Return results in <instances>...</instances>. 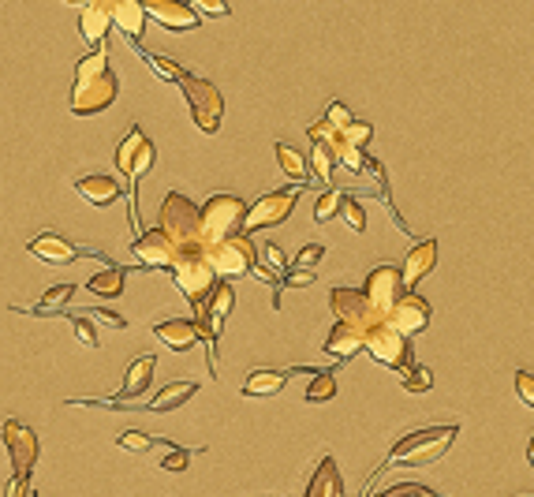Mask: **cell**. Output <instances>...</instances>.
Returning <instances> with one entry per match:
<instances>
[{"mask_svg":"<svg viewBox=\"0 0 534 497\" xmlns=\"http://www.w3.org/2000/svg\"><path fill=\"white\" fill-rule=\"evenodd\" d=\"M116 83L113 68H109V53L94 49L75 64V86H71V113L75 116H94L101 109H109L116 101Z\"/></svg>","mask_w":534,"mask_h":497,"instance_id":"6da1fadb","label":"cell"},{"mask_svg":"<svg viewBox=\"0 0 534 497\" xmlns=\"http://www.w3.org/2000/svg\"><path fill=\"white\" fill-rule=\"evenodd\" d=\"M456 434H460V426L449 423V426H422V430H411V434H404V438L396 441L393 449H389V456H385V464L378 468L389 471V464H408V468H434L441 456L452 449V441H456Z\"/></svg>","mask_w":534,"mask_h":497,"instance_id":"7a4b0ae2","label":"cell"},{"mask_svg":"<svg viewBox=\"0 0 534 497\" xmlns=\"http://www.w3.org/2000/svg\"><path fill=\"white\" fill-rule=\"evenodd\" d=\"M169 273H172V281H176V288H180L183 299H187L191 307L206 303L210 292L217 288V281H221L217 270H213L206 243H202V247H183L180 255H176V262H172Z\"/></svg>","mask_w":534,"mask_h":497,"instance_id":"3957f363","label":"cell"},{"mask_svg":"<svg viewBox=\"0 0 534 497\" xmlns=\"http://www.w3.org/2000/svg\"><path fill=\"white\" fill-rule=\"evenodd\" d=\"M157 228L169 232V240L176 247H202V206L195 199H187L180 191H169L165 202H161V213H157Z\"/></svg>","mask_w":534,"mask_h":497,"instance_id":"277c9868","label":"cell"},{"mask_svg":"<svg viewBox=\"0 0 534 497\" xmlns=\"http://www.w3.org/2000/svg\"><path fill=\"white\" fill-rule=\"evenodd\" d=\"M247 210H251L247 202L236 199V195H225V191H217V195H210V199L202 202V240H206V247L243 232Z\"/></svg>","mask_w":534,"mask_h":497,"instance_id":"5b68a950","label":"cell"},{"mask_svg":"<svg viewBox=\"0 0 534 497\" xmlns=\"http://www.w3.org/2000/svg\"><path fill=\"white\" fill-rule=\"evenodd\" d=\"M366 352L374 363L396 370V374H408L415 367V348H411V337L400 333L393 322H378V326L366 333Z\"/></svg>","mask_w":534,"mask_h":497,"instance_id":"8992f818","label":"cell"},{"mask_svg":"<svg viewBox=\"0 0 534 497\" xmlns=\"http://www.w3.org/2000/svg\"><path fill=\"white\" fill-rule=\"evenodd\" d=\"M180 90L187 105H191V120H195L198 128L213 135V131L221 128V116H225V98H221V90L210 83V79H198V75H183L180 79Z\"/></svg>","mask_w":534,"mask_h":497,"instance_id":"52a82bcc","label":"cell"},{"mask_svg":"<svg viewBox=\"0 0 534 497\" xmlns=\"http://www.w3.org/2000/svg\"><path fill=\"white\" fill-rule=\"evenodd\" d=\"M210 251V262L213 270H217V277L221 281H236V277H247V273H254V243L247 240V232H236V236H228V240L213 243V247H206Z\"/></svg>","mask_w":534,"mask_h":497,"instance_id":"ba28073f","label":"cell"},{"mask_svg":"<svg viewBox=\"0 0 534 497\" xmlns=\"http://www.w3.org/2000/svg\"><path fill=\"white\" fill-rule=\"evenodd\" d=\"M303 187V184H299ZM299 187H284V191H269L258 202H251V210L243 217V232H262V228H277L288 221V213L296 210Z\"/></svg>","mask_w":534,"mask_h":497,"instance_id":"9c48e42d","label":"cell"},{"mask_svg":"<svg viewBox=\"0 0 534 497\" xmlns=\"http://www.w3.org/2000/svg\"><path fill=\"white\" fill-rule=\"evenodd\" d=\"M363 292H366V299L374 303V311H378L381 318H389L393 307L400 303V296L408 292V288H404V270H400V266H378V270H370L366 273Z\"/></svg>","mask_w":534,"mask_h":497,"instance_id":"30bf717a","label":"cell"},{"mask_svg":"<svg viewBox=\"0 0 534 497\" xmlns=\"http://www.w3.org/2000/svg\"><path fill=\"white\" fill-rule=\"evenodd\" d=\"M329 307L337 314V322H352V326H363V329H374L378 322H385L374 311V303L366 299L363 288H333L329 292Z\"/></svg>","mask_w":534,"mask_h":497,"instance_id":"8fae6325","label":"cell"},{"mask_svg":"<svg viewBox=\"0 0 534 497\" xmlns=\"http://www.w3.org/2000/svg\"><path fill=\"white\" fill-rule=\"evenodd\" d=\"M135 262L146 266V270H172V262L180 255V247L169 240L165 228H146L142 236H135Z\"/></svg>","mask_w":534,"mask_h":497,"instance_id":"7c38bea8","label":"cell"},{"mask_svg":"<svg viewBox=\"0 0 534 497\" xmlns=\"http://www.w3.org/2000/svg\"><path fill=\"white\" fill-rule=\"evenodd\" d=\"M0 434H4V445H8L15 475H30L34 460H38V434H34L27 423H19V419H4Z\"/></svg>","mask_w":534,"mask_h":497,"instance_id":"4fadbf2b","label":"cell"},{"mask_svg":"<svg viewBox=\"0 0 534 497\" xmlns=\"http://www.w3.org/2000/svg\"><path fill=\"white\" fill-rule=\"evenodd\" d=\"M154 367H157V359L154 355H139L131 367H127V378L124 385H120V393H116L105 408H116V412H127V404L135 397H142L146 389H150V382H154Z\"/></svg>","mask_w":534,"mask_h":497,"instance_id":"5bb4252c","label":"cell"},{"mask_svg":"<svg viewBox=\"0 0 534 497\" xmlns=\"http://www.w3.org/2000/svg\"><path fill=\"white\" fill-rule=\"evenodd\" d=\"M146 15L157 19L165 30H195L202 23V15L195 12V4H183V0H142Z\"/></svg>","mask_w":534,"mask_h":497,"instance_id":"9a60e30c","label":"cell"},{"mask_svg":"<svg viewBox=\"0 0 534 497\" xmlns=\"http://www.w3.org/2000/svg\"><path fill=\"white\" fill-rule=\"evenodd\" d=\"M385 322H393L400 333L415 337V333H422V329L430 326V303H426L419 292H404V296H400V303H396L393 314H389Z\"/></svg>","mask_w":534,"mask_h":497,"instance_id":"2e32d148","label":"cell"},{"mask_svg":"<svg viewBox=\"0 0 534 497\" xmlns=\"http://www.w3.org/2000/svg\"><path fill=\"white\" fill-rule=\"evenodd\" d=\"M109 27H113L109 0H90L86 8H79V34L90 49H101V42L109 38Z\"/></svg>","mask_w":534,"mask_h":497,"instance_id":"e0dca14e","label":"cell"},{"mask_svg":"<svg viewBox=\"0 0 534 497\" xmlns=\"http://www.w3.org/2000/svg\"><path fill=\"white\" fill-rule=\"evenodd\" d=\"M154 337L165 344L169 352H191V348L202 341V333H198V326L191 322V318H169V322H157Z\"/></svg>","mask_w":534,"mask_h":497,"instance_id":"ac0fdd59","label":"cell"},{"mask_svg":"<svg viewBox=\"0 0 534 497\" xmlns=\"http://www.w3.org/2000/svg\"><path fill=\"white\" fill-rule=\"evenodd\" d=\"M366 333L370 329L352 326V322H337V326L329 329V337H325V352L337 355V359H352V355L366 352Z\"/></svg>","mask_w":534,"mask_h":497,"instance_id":"d6986e66","label":"cell"},{"mask_svg":"<svg viewBox=\"0 0 534 497\" xmlns=\"http://www.w3.org/2000/svg\"><path fill=\"white\" fill-rule=\"evenodd\" d=\"M30 255L42 258L45 266H71L79 258V247L68 243L64 236H57V232H45L38 240H30Z\"/></svg>","mask_w":534,"mask_h":497,"instance_id":"ffe728a7","label":"cell"},{"mask_svg":"<svg viewBox=\"0 0 534 497\" xmlns=\"http://www.w3.org/2000/svg\"><path fill=\"white\" fill-rule=\"evenodd\" d=\"M437 266V240H422V243H415L408 251V258H404V288H419V281L426 277V273L434 270Z\"/></svg>","mask_w":534,"mask_h":497,"instance_id":"44dd1931","label":"cell"},{"mask_svg":"<svg viewBox=\"0 0 534 497\" xmlns=\"http://www.w3.org/2000/svg\"><path fill=\"white\" fill-rule=\"evenodd\" d=\"M109 12H113V27H120L131 38V42H139L142 30H146V4L142 0H109Z\"/></svg>","mask_w":534,"mask_h":497,"instance_id":"7402d4cb","label":"cell"},{"mask_svg":"<svg viewBox=\"0 0 534 497\" xmlns=\"http://www.w3.org/2000/svg\"><path fill=\"white\" fill-rule=\"evenodd\" d=\"M303 497H348V486H344V479H340V468L333 456H322V464H318V471L310 475L307 494Z\"/></svg>","mask_w":534,"mask_h":497,"instance_id":"603a6c76","label":"cell"},{"mask_svg":"<svg viewBox=\"0 0 534 497\" xmlns=\"http://www.w3.org/2000/svg\"><path fill=\"white\" fill-rule=\"evenodd\" d=\"M75 191L83 195L90 206H113L120 195H124V187L116 184L113 176H101V172H94V176H83V180H75Z\"/></svg>","mask_w":534,"mask_h":497,"instance_id":"cb8c5ba5","label":"cell"},{"mask_svg":"<svg viewBox=\"0 0 534 497\" xmlns=\"http://www.w3.org/2000/svg\"><path fill=\"white\" fill-rule=\"evenodd\" d=\"M288 385V370H254L243 382V397H273Z\"/></svg>","mask_w":534,"mask_h":497,"instance_id":"d4e9b609","label":"cell"},{"mask_svg":"<svg viewBox=\"0 0 534 497\" xmlns=\"http://www.w3.org/2000/svg\"><path fill=\"white\" fill-rule=\"evenodd\" d=\"M198 393L195 382H169L154 400H150V408L146 412H172V408H180L183 400H191Z\"/></svg>","mask_w":534,"mask_h":497,"instance_id":"484cf974","label":"cell"},{"mask_svg":"<svg viewBox=\"0 0 534 497\" xmlns=\"http://www.w3.org/2000/svg\"><path fill=\"white\" fill-rule=\"evenodd\" d=\"M232 303H236V292H232V281H217V288L210 292V299H206V307H210V318H213V329L221 333V326H225L228 311H232Z\"/></svg>","mask_w":534,"mask_h":497,"instance_id":"4316f807","label":"cell"},{"mask_svg":"<svg viewBox=\"0 0 534 497\" xmlns=\"http://www.w3.org/2000/svg\"><path fill=\"white\" fill-rule=\"evenodd\" d=\"M273 150H277V161H281V172H284V176H288V180H296V184H307L310 165L303 161V154H299L296 146H288V142H277Z\"/></svg>","mask_w":534,"mask_h":497,"instance_id":"83f0119b","label":"cell"},{"mask_svg":"<svg viewBox=\"0 0 534 497\" xmlns=\"http://www.w3.org/2000/svg\"><path fill=\"white\" fill-rule=\"evenodd\" d=\"M310 172H314L322 184H333V172H337V150H333V142H314Z\"/></svg>","mask_w":534,"mask_h":497,"instance_id":"f1b7e54d","label":"cell"},{"mask_svg":"<svg viewBox=\"0 0 534 497\" xmlns=\"http://www.w3.org/2000/svg\"><path fill=\"white\" fill-rule=\"evenodd\" d=\"M86 288H90L94 296L116 299L120 292H124V270H120V266H109V270L94 273V277L86 281Z\"/></svg>","mask_w":534,"mask_h":497,"instance_id":"f546056e","label":"cell"},{"mask_svg":"<svg viewBox=\"0 0 534 497\" xmlns=\"http://www.w3.org/2000/svg\"><path fill=\"white\" fill-rule=\"evenodd\" d=\"M71 296H75V284H53V288H49V292H45V296L38 299V303H34L27 314H38V318H42V314L64 311Z\"/></svg>","mask_w":534,"mask_h":497,"instance_id":"4dcf8cb0","label":"cell"},{"mask_svg":"<svg viewBox=\"0 0 534 497\" xmlns=\"http://www.w3.org/2000/svg\"><path fill=\"white\" fill-rule=\"evenodd\" d=\"M146 142V135H142V128H131L124 135V142H120V150H116V169L124 172V176H131V165H135V157H139V146Z\"/></svg>","mask_w":534,"mask_h":497,"instance_id":"1f68e13d","label":"cell"},{"mask_svg":"<svg viewBox=\"0 0 534 497\" xmlns=\"http://www.w3.org/2000/svg\"><path fill=\"white\" fill-rule=\"evenodd\" d=\"M337 397V374L333 370H314V382L307 385V400L310 404H322V400Z\"/></svg>","mask_w":534,"mask_h":497,"instance_id":"d6a6232c","label":"cell"},{"mask_svg":"<svg viewBox=\"0 0 534 497\" xmlns=\"http://www.w3.org/2000/svg\"><path fill=\"white\" fill-rule=\"evenodd\" d=\"M340 206H344V191H333V187L322 191V195L314 199V221H318V225L333 221V217L340 213Z\"/></svg>","mask_w":534,"mask_h":497,"instance_id":"836d02e7","label":"cell"},{"mask_svg":"<svg viewBox=\"0 0 534 497\" xmlns=\"http://www.w3.org/2000/svg\"><path fill=\"white\" fill-rule=\"evenodd\" d=\"M333 150H337V165H344V169H352V172H363L366 157H363V150H359V146H352V142L340 135V139L333 142Z\"/></svg>","mask_w":534,"mask_h":497,"instance_id":"e575fe53","label":"cell"},{"mask_svg":"<svg viewBox=\"0 0 534 497\" xmlns=\"http://www.w3.org/2000/svg\"><path fill=\"white\" fill-rule=\"evenodd\" d=\"M400 385L408 389V393H430L434 389V370L430 367H411L404 378H400Z\"/></svg>","mask_w":534,"mask_h":497,"instance_id":"d590c367","label":"cell"},{"mask_svg":"<svg viewBox=\"0 0 534 497\" xmlns=\"http://www.w3.org/2000/svg\"><path fill=\"white\" fill-rule=\"evenodd\" d=\"M154 161H157V150H154V142L146 139L139 146V157H135V165H131V176H127V180H131V184L139 187V180L142 176H146V172L154 169Z\"/></svg>","mask_w":534,"mask_h":497,"instance_id":"8d00e7d4","label":"cell"},{"mask_svg":"<svg viewBox=\"0 0 534 497\" xmlns=\"http://www.w3.org/2000/svg\"><path fill=\"white\" fill-rule=\"evenodd\" d=\"M116 441H120V449H127V453H146V449H154L161 438H154V434H142V430H124V434H120Z\"/></svg>","mask_w":534,"mask_h":497,"instance_id":"74e56055","label":"cell"},{"mask_svg":"<svg viewBox=\"0 0 534 497\" xmlns=\"http://www.w3.org/2000/svg\"><path fill=\"white\" fill-rule=\"evenodd\" d=\"M340 217L348 221V228L352 232H366V210H363V202L352 199V195H344V206H340Z\"/></svg>","mask_w":534,"mask_h":497,"instance_id":"f35d334b","label":"cell"},{"mask_svg":"<svg viewBox=\"0 0 534 497\" xmlns=\"http://www.w3.org/2000/svg\"><path fill=\"white\" fill-rule=\"evenodd\" d=\"M64 318L71 322L75 337H79V341H83L86 348H98V333H94V326H90V318H86L83 311H79V314H64Z\"/></svg>","mask_w":534,"mask_h":497,"instance_id":"ab89813d","label":"cell"},{"mask_svg":"<svg viewBox=\"0 0 534 497\" xmlns=\"http://www.w3.org/2000/svg\"><path fill=\"white\" fill-rule=\"evenodd\" d=\"M146 60H150V68H154L157 75L165 79V83H180L183 75H187V71H183L180 64H176V60H169V57H146Z\"/></svg>","mask_w":534,"mask_h":497,"instance_id":"60d3db41","label":"cell"},{"mask_svg":"<svg viewBox=\"0 0 534 497\" xmlns=\"http://www.w3.org/2000/svg\"><path fill=\"white\" fill-rule=\"evenodd\" d=\"M325 120H329V124H333V128H337V131H348V128H352V124H355L352 109H348L344 101H333V105L325 109Z\"/></svg>","mask_w":534,"mask_h":497,"instance_id":"b9f144b4","label":"cell"},{"mask_svg":"<svg viewBox=\"0 0 534 497\" xmlns=\"http://www.w3.org/2000/svg\"><path fill=\"white\" fill-rule=\"evenodd\" d=\"M381 497H445V494H437V490L419 486V483H396V486H389Z\"/></svg>","mask_w":534,"mask_h":497,"instance_id":"7bdbcfd3","label":"cell"},{"mask_svg":"<svg viewBox=\"0 0 534 497\" xmlns=\"http://www.w3.org/2000/svg\"><path fill=\"white\" fill-rule=\"evenodd\" d=\"M516 397H520V404H527L534 412V374L531 370H516Z\"/></svg>","mask_w":534,"mask_h":497,"instance_id":"ee69618b","label":"cell"},{"mask_svg":"<svg viewBox=\"0 0 534 497\" xmlns=\"http://www.w3.org/2000/svg\"><path fill=\"white\" fill-rule=\"evenodd\" d=\"M340 135H344V139L352 142V146H359V150H366V142L374 139V128H370L366 120H355L352 128H348V131H340Z\"/></svg>","mask_w":534,"mask_h":497,"instance_id":"f6af8a7d","label":"cell"},{"mask_svg":"<svg viewBox=\"0 0 534 497\" xmlns=\"http://www.w3.org/2000/svg\"><path fill=\"white\" fill-rule=\"evenodd\" d=\"M307 139L310 142H337L340 131L329 124V120H318V124H307Z\"/></svg>","mask_w":534,"mask_h":497,"instance_id":"bcb514c9","label":"cell"},{"mask_svg":"<svg viewBox=\"0 0 534 497\" xmlns=\"http://www.w3.org/2000/svg\"><path fill=\"white\" fill-rule=\"evenodd\" d=\"M187 464H191V449H169V456L161 460V468L172 471V475H180V471H187Z\"/></svg>","mask_w":534,"mask_h":497,"instance_id":"7dc6e473","label":"cell"},{"mask_svg":"<svg viewBox=\"0 0 534 497\" xmlns=\"http://www.w3.org/2000/svg\"><path fill=\"white\" fill-rule=\"evenodd\" d=\"M322 258H325V247H322V243H307V247H303V251H299V255L292 258V262H296V266H307V270H314V266H318Z\"/></svg>","mask_w":534,"mask_h":497,"instance_id":"c3c4849f","label":"cell"},{"mask_svg":"<svg viewBox=\"0 0 534 497\" xmlns=\"http://www.w3.org/2000/svg\"><path fill=\"white\" fill-rule=\"evenodd\" d=\"M262 255H266L269 270H273V273H288V270H292V262L284 258V251L277 247V243H266V251H262Z\"/></svg>","mask_w":534,"mask_h":497,"instance_id":"681fc988","label":"cell"},{"mask_svg":"<svg viewBox=\"0 0 534 497\" xmlns=\"http://www.w3.org/2000/svg\"><path fill=\"white\" fill-rule=\"evenodd\" d=\"M191 4H195L198 15H213V19L228 15V0H191Z\"/></svg>","mask_w":534,"mask_h":497,"instance_id":"f907efd6","label":"cell"},{"mask_svg":"<svg viewBox=\"0 0 534 497\" xmlns=\"http://www.w3.org/2000/svg\"><path fill=\"white\" fill-rule=\"evenodd\" d=\"M86 318H94V322H101V326H109V329H127V322L120 318V314H113V311H83Z\"/></svg>","mask_w":534,"mask_h":497,"instance_id":"816d5d0a","label":"cell"},{"mask_svg":"<svg viewBox=\"0 0 534 497\" xmlns=\"http://www.w3.org/2000/svg\"><path fill=\"white\" fill-rule=\"evenodd\" d=\"M284 284H292V288H307V284H314V270H307V266L288 270V273H284Z\"/></svg>","mask_w":534,"mask_h":497,"instance_id":"f5cc1de1","label":"cell"},{"mask_svg":"<svg viewBox=\"0 0 534 497\" xmlns=\"http://www.w3.org/2000/svg\"><path fill=\"white\" fill-rule=\"evenodd\" d=\"M30 490V475H12V483L4 490V497H27Z\"/></svg>","mask_w":534,"mask_h":497,"instance_id":"db71d44e","label":"cell"},{"mask_svg":"<svg viewBox=\"0 0 534 497\" xmlns=\"http://www.w3.org/2000/svg\"><path fill=\"white\" fill-rule=\"evenodd\" d=\"M527 464H531V468H534V438L527 441Z\"/></svg>","mask_w":534,"mask_h":497,"instance_id":"11a10c76","label":"cell"},{"mask_svg":"<svg viewBox=\"0 0 534 497\" xmlns=\"http://www.w3.org/2000/svg\"><path fill=\"white\" fill-rule=\"evenodd\" d=\"M64 4H71V8H86L90 0H64Z\"/></svg>","mask_w":534,"mask_h":497,"instance_id":"9f6ffc18","label":"cell"},{"mask_svg":"<svg viewBox=\"0 0 534 497\" xmlns=\"http://www.w3.org/2000/svg\"><path fill=\"white\" fill-rule=\"evenodd\" d=\"M527 497H534V494H527Z\"/></svg>","mask_w":534,"mask_h":497,"instance_id":"6f0895ef","label":"cell"}]
</instances>
